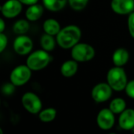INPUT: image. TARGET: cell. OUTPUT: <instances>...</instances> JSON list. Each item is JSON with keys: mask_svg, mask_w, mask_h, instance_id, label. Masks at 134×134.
Masks as SVG:
<instances>
[{"mask_svg": "<svg viewBox=\"0 0 134 134\" xmlns=\"http://www.w3.org/2000/svg\"><path fill=\"white\" fill-rule=\"evenodd\" d=\"M82 37V31L74 24L65 26L61 28L60 31L57 35V43L60 47L64 49L73 48L78 44Z\"/></svg>", "mask_w": 134, "mask_h": 134, "instance_id": "6da1fadb", "label": "cell"}, {"mask_svg": "<svg viewBox=\"0 0 134 134\" xmlns=\"http://www.w3.org/2000/svg\"><path fill=\"white\" fill-rule=\"evenodd\" d=\"M107 82L114 91L120 92L125 90L127 83V75L122 67H113L108 71Z\"/></svg>", "mask_w": 134, "mask_h": 134, "instance_id": "7a4b0ae2", "label": "cell"}, {"mask_svg": "<svg viewBox=\"0 0 134 134\" xmlns=\"http://www.w3.org/2000/svg\"><path fill=\"white\" fill-rule=\"evenodd\" d=\"M51 61L49 52L44 49H38L29 54L26 60V65L31 71H40L46 68Z\"/></svg>", "mask_w": 134, "mask_h": 134, "instance_id": "3957f363", "label": "cell"}, {"mask_svg": "<svg viewBox=\"0 0 134 134\" xmlns=\"http://www.w3.org/2000/svg\"><path fill=\"white\" fill-rule=\"evenodd\" d=\"M95 49L90 44L79 42L71 50V56L73 60L79 62H87L95 57Z\"/></svg>", "mask_w": 134, "mask_h": 134, "instance_id": "277c9868", "label": "cell"}, {"mask_svg": "<svg viewBox=\"0 0 134 134\" xmlns=\"http://www.w3.org/2000/svg\"><path fill=\"white\" fill-rule=\"evenodd\" d=\"M31 70L24 64L16 66L13 69L9 75L10 82L15 86H22L25 85L31 77Z\"/></svg>", "mask_w": 134, "mask_h": 134, "instance_id": "5b68a950", "label": "cell"}, {"mask_svg": "<svg viewBox=\"0 0 134 134\" xmlns=\"http://www.w3.org/2000/svg\"><path fill=\"white\" fill-rule=\"evenodd\" d=\"M24 108L31 114H38L42 110V103L38 95L31 92L25 93L21 98Z\"/></svg>", "mask_w": 134, "mask_h": 134, "instance_id": "8992f818", "label": "cell"}, {"mask_svg": "<svg viewBox=\"0 0 134 134\" xmlns=\"http://www.w3.org/2000/svg\"><path fill=\"white\" fill-rule=\"evenodd\" d=\"M113 90L108 82L97 84L91 91L92 99L97 103H103L108 100L112 96Z\"/></svg>", "mask_w": 134, "mask_h": 134, "instance_id": "52a82bcc", "label": "cell"}, {"mask_svg": "<svg viewBox=\"0 0 134 134\" xmlns=\"http://www.w3.org/2000/svg\"><path fill=\"white\" fill-rule=\"evenodd\" d=\"M14 51L20 56L29 54L33 49V42L31 38L25 35H18L13 42Z\"/></svg>", "mask_w": 134, "mask_h": 134, "instance_id": "ba28073f", "label": "cell"}, {"mask_svg": "<svg viewBox=\"0 0 134 134\" xmlns=\"http://www.w3.org/2000/svg\"><path fill=\"white\" fill-rule=\"evenodd\" d=\"M115 114L109 108L101 109L97 116V123L100 129L109 130L115 125Z\"/></svg>", "mask_w": 134, "mask_h": 134, "instance_id": "9c48e42d", "label": "cell"}, {"mask_svg": "<svg viewBox=\"0 0 134 134\" xmlns=\"http://www.w3.org/2000/svg\"><path fill=\"white\" fill-rule=\"evenodd\" d=\"M22 5L19 0H7L1 6V13L5 18H14L21 13Z\"/></svg>", "mask_w": 134, "mask_h": 134, "instance_id": "30bf717a", "label": "cell"}, {"mask_svg": "<svg viewBox=\"0 0 134 134\" xmlns=\"http://www.w3.org/2000/svg\"><path fill=\"white\" fill-rule=\"evenodd\" d=\"M111 8L119 15H130L134 12V0H111Z\"/></svg>", "mask_w": 134, "mask_h": 134, "instance_id": "8fae6325", "label": "cell"}, {"mask_svg": "<svg viewBox=\"0 0 134 134\" xmlns=\"http://www.w3.org/2000/svg\"><path fill=\"white\" fill-rule=\"evenodd\" d=\"M119 125L123 130H131L134 128V109L126 108L120 114Z\"/></svg>", "mask_w": 134, "mask_h": 134, "instance_id": "7c38bea8", "label": "cell"}, {"mask_svg": "<svg viewBox=\"0 0 134 134\" xmlns=\"http://www.w3.org/2000/svg\"><path fill=\"white\" fill-rule=\"evenodd\" d=\"M130 59V53L125 48L116 49L112 54V61L116 67H123L127 64Z\"/></svg>", "mask_w": 134, "mask_h": 134, "instance_id": "4fadbf2b", "label": "cell"}, {"mask_svg": "<svg viewBox=\"0 0 134 134\" xmlns=\"http://www.w3.org/2000/svg\"><path fill=\"white\" fill-rule=\"evenodd\" d=\"M79 69L78 62L75 60H68L64 61L60 67V73L65 78H71L74 76Z\"/></svg>", "mask_w": 134, "mask_h": 134, "instance_id": "5bb4252c", "label": "cell"}, {"mask_svg": "<svg viewBox=\"0 0 134 134\" xmlns=\"http://www.w3.org/2000/svg\"><path fill=\"white\" fill-rule=\"evenodd\" d=\"M44 12V8L40 4H35L29 5L25 12V16L27 20L34 22L39 20Z\"/></svg>", "mask_w": 134, "mask_h": 134, "instance_id": "9a60e30c", "label": "cell"}, {"mask_svg": "<svg viewBox=\"0 0 134 134\" xmlns=\"http://www.w3.org/2000/svg\"><path fill=\"white\" fill-rule=\"evenodd\" d=\"M42 28L46 34H48L53 36H57L61 30L60 23L53 18L46 19L43 22Z\"/></svg>", "mask_w": 134, "mask_h": 134, "instance_id": "2e32d148", "label": "cell"}, {"mask_svg": "<svg viewBox=\"0 0 134 134\" xmlns=\"http://www.w3.org/2000/svg\"><path fill=\"white\" fill-rule=\"evenodd\" d=\"M68 0H42L44 7L52 12H58L63 9Z\"/></svg>", "mask_w": 134, "mask_h": 134, "instance_id": "e0dca14e", "label": "cell"}, {"mask_svg": "<svg viewBox=\"0 0 134 134\" xmlns=\"http://www.w3.org/2000/svg\"><path fill=\"white\" fill-rule=\"evenodd\" d=\"M56 42L57 39H55L54 36L46 33L42 35L40 38V45L42 46V49L47 52H51L55 49Z\"/></svg>", "mask_w": 134, "mask_h": 134, "instance_id": "ac0fdd59", "label": "cell"}, {"mask_svg": "<svg viewBox=\"0 0 134 134\" xmlns=\"http://www.w3.org/2000/svg\"><path fill=\"white\" fill-rule=\"evenodd\" d=\"M108 108L115 115H120L126 109V102L122 98H115L111 101Z\"/></svg>", "mask_w": 134, "mask_h": 134, "instance_id": "d6986e66", "label": "cell"}, {"mask_svg": "<svg viewBox=\"0 0 134 134\" xmlns=\"http://www.w3.org/2000/svg\"><path fill=\"white\" fill-rule=\"evenodd\" d=\"M57 117V110L53 108H47L42 109L38 113V118L42 122H53Z\"/></svg>", "mask_w": 134, "mask_h": 134, "instance_id": "ffe728a7", "label": "cell"}, {"mask_svg": "<svg viewBox=\"0 0 134 134\" xmlns=\"http://www.w3.org/2000/svg\"><path fill=\"white\" fill-rule=\"evenodd\" d=\"M29 27L30 26L27 20L20 19L14 23L13 26V31L15 34L18 35H25L28 31Z\"/></svg>", "mask_w": 134, "mask_h": 134, "instance_id": "44dd1931", "label": "cell"}, {"mask_svg": "<svg viewBox=\"0 0 134 134\" xmlns=\"http://www.w3.org/2000/svg\"><path fill=\"white\" fill-rule=\"evenodd\" d=\"M89 0H68L69 5L75 11H80L86 8Z\"/></svg>", "mask_w": 134, "mask_h": 134, "instance_id": "7402d4cb", "label": "cell"}, {"mask_svg": "<svg viewBox=\"0 0 134 134\" xmlns=\"http://www.w3.org/2000/svg\"><path fill=\"white\" fill-rule=\"evenodd\" d=\"M127 24H128L129 33H130V36L134 38V12L129 15Z\"/></svg>", "mask_w": 134, "mask_h": 134, "instance_id": "603a6c76", "label": "cell"}, {"mask_svg": "<svg viewBox=\"0 0 134 134\" xmlns=\"http://www.w3.org/2000/svg\"><path fill=\"white\" fill-rule=\"evenodd\" d=\"M125 91L129 97L134 99V79L128 82Z\"/></svg>", "mask_w": 134, "mask_h": 134, "instance_id": "cb8c5ba5", "label": "cell"}, {"mask_svg": "<svg viewBox=\"0 0 134 134\" xmlns=\"http://www.w3.org/2000/svg\"><path fill=\"white\" fill-rule=\"evenodd\" d=\"M14 90H15V86L13 83H11V82L5 84L2 86V93L5 95H10V94H12L14 92Z\"/></svg>", "mask_w": 134, "mask_h": 134, "instance_id": "d4e9b609", "label": "cell"}, {"mask_svg": "<svg viewBox=\"0 0 134 134\" xmlns=\"http://www.w3.org/2000/svg\"><path fill=\"white\" fill-rule=\"evenodd\" d=\"M8 45V38L4 33H0V53H2Z\"/></svg>", "mask_w": 134, "mask_h": 134, "instance_id": "484cf974", "label": "cell"}, {"mask_svg": "<svg viewBox=\"0 0 134 134\" xmlns=\"http://www.w3.org/2000/svg\"><path fill=\"white\" fill-rule=\"evenodd\" d=\"M22 4L27 5H35L37 4L38 0H19Z\"/></svg>", "mask_w": 134, "mask_h": 134, "instance_id": "4316f807", "label": "cell"}, {"mask_svg": "<svg viewBox=\"0 0 134 134\" xmlns=\"http://www.w3.org/2000/svg\"><path fill=\"white\" fill-rule=\"evenodd\" d=\"M5 27V21L2 18L0 19V33H3Z\"/></svg>", "mask_w": 134, "mask_h": 134, "instance_id": "83f0119b", "label": "cell"}, {"mask_svg": "<svg viewBox=\"0 0 134 134\" xmlns=\"http://www.w3.org/2000/svg\"><path fill=\"white\" fill-rule=\"evenodd\" d=\"M0 134H3V131H2V129H0Z\"/></svg>", "mask_w": 134, "mask_h": 134, "instance_id": "f1b7e54d", "label": "cell"}, {"mask_svg": "<svg viewBox=\"0 0 134 134\" xmlns=\"http://www.w3.org/2000/svg\"><path fill=\"white\" fill-rule=\"evenodd\" d=\"M108 134H116V133H108Z\"/></svg>", "mask_w": 134, "mask_h": 134, "instance_id": "f546056e", "label": "cell"}]
</instances>
